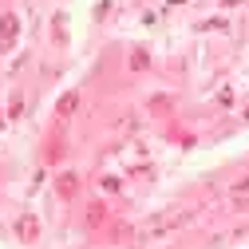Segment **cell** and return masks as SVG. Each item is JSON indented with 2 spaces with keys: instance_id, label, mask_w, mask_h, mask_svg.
Masks as SVG:
<instances>
[{
  "instance_id": "cell-1",
  "label": "cell",
  "mask_w": 249,
  "mask_h": 249,
  "mask_svg": "<svg viewBox=\"0 0 249 249\" xmlns=\"http://www.w3.org/2000/svg\"><path fill=\"white\" fill-rule=\"evenodd\" d=\"M16 230H20V237H36V217H20Z\"/></svg>"
},
{
  "instance_id": "cell-2",
  "label": "cell",
  "mask_w": 249,
  "mask_h": 249,
  "mask_svg": "<svg viewBox=\"0 0 249 249\" xmlns=\"http://www.w3.org/2000/svg\"><path fill=\"white\" fill-rule=\"evenodd\" d=\"M75 186H79V182H75V174H64V178H59V194L71 198V194H75Z\"/></svg>"
},
{
  "instance_id": "cell-3",
  "label": "cell",
  "mask_w": 249,
  "mask_h": 249,
  "mask_svg": "<svg viewBox=\"0 0 249 249\" xmlns=\"http://www.w3.org/2000/svg\"><path fill=\"white\" fill-rule=\"evenodd\" d=\"M103 217H107V210H103L99 202H95V206H91V210H87V222H91V226H99V222H103Z\"/></svg>"
},
{
  "instance_id": "cell-4",
  "label": "cell",
  "mask_w": 249,
  "mask_h": 249,
  "mask_svg": "<svg viewBox=\"0 0 249 249\" xmlns=\"http://www.w3.org/2000/svg\"><path fill=\"white\" fill-rule=\"evenodd\" d=\"M233 198H237V202H241V198H249V178H241V182L233 186Z\"/></svg>"
},
{
  "instance_id": "cell-5",
  "label": "cell",
  "mask_w": 249,
  "mask_h": 249,
  "mask_svg": "<svg viewBox=\"0 0 249 249\" xmlns=\"http://www.w3.org/2000/svg\"><path fill=\"white\" fill-rule=\"evenodd\" d=\"M12 32H16V20L4 16V20H0V36H12Z\"/></svg>"
}]
</instances>
